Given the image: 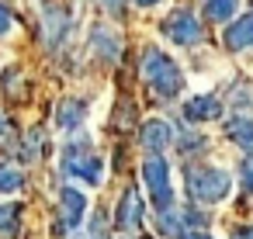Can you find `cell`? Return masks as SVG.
<instances>
[{"label":"cell","mask_w":253,"mask_h":239,"mask_svg":"<svg viewBox=\"0 0 253 239\" xmlns=\"http://www.w3.org/2000/svg\"><path fill=\"white\" fill-rule=\"evenodd\" d=\"M232 239H253V225H243V229H236V232H232Z\"/></svg>","instance_id":"22"},{"label":"cell","mask_w":253,"mask_h":239,"mask_svg":"<svg viewBox=\"0 0 253 239\" xmlns=\"http://www.w3.org/2000/svg\"><path fill=\"white\" fill-rule=\"evenodd\" d=\"M142 180H146V187H149V198H153V204L160 208V215H163V211H170V208H173L170 163H167L163 156H149V159L142 163Z\"/></svg>","instance_id":"3"},{"label":"cell","mask_w":253,"mask_h":239,"mask_svg":"<svg viewBox=\"0 0 253 239\" xmlns=\"http://www.w3.org/2000/svg\"><path fill=\"white\" fill-rule=\"evenodd\" d=\"M7 135V121H4V115H0V139Z\"/></svg>","instance_id":"25"},{"label":"cell","mask_w":253,"mask_h":239,"mask_svg":"<svg viewBox=\"0 0 253 239\" xmlns=\"http://www.w3.org/2000/svg\"><path fill=\"white\" fill-rule=\"evenodd\" d=\"M139 7H153V4H160V0H135Z\"/></svg>","instance_id":"24"},{"label":"cell","mask_w":253,"mask_h":239,"mask_svg":"<svg viewBox=\"0 0 253 239\" xmlns=\"http://www.w3.org/2000/svg\"><path fill=\"white\" fill-rule=\"evenodd\" d=\"M63 170H66V177L84 180L87 187H97V184H101V177H104V163H101L94 153H84V156H80L77 149H66Z\"/></svg>","instance_id":"4"},{"label":"cell","mask_w":253,"mask_h":239,"mask_svg":"<svg viewBox=\"0 0 253 239\" xmlns=\"http://www.w3.org/2000/svg\"><path fill=\"white\" fill-rule=\"evenodd\" d=\"M236 14V0H208L205 4V18L208 21H229Z\"/></svg>","instance_id":"17"},{"label":"cell","mask_w":253,"mask_h":239,"mask_svg":"<svg viewBox=\"0 0 253 239\" xmlns=\"http://www.w3.org/2000/svg\"><path fill=\"white\" fill-rule=\"evenodd\" d=\"M163 35L177 45H198L201 42V21L191 14V11H173L167 21H163Z\"/></svg>","instance_id":"5"},{"label":"cell","mask_w":253,"mask_h":239,"mask_svg":"<svg viewBox=\"0 0 253 239\" xmlns=\"http://www.w3.org/2000/svg\"><path fill=\"white\" fill-rule=\"evenodd\" d=\"M115 222H118V229H125V232H135V229L142 225V198H139L135 187H128V191L122 194L118 211H115Z\"/></svg>","instance_id":"8"},{"label":"cell","mask_w":253,"mask_h":239,"mask_svg":"<svg viewBox=\"0 0 253 239\" xmlns=\"http://www.w3.org/2000/svg\"><path fill=\"white\" fill-rule=\"evenodd\" d=\"M139 142H142L153 156H163V149H170V142H173V125L163 121V118H149V121L142 125V132H139Z\"/></svg>","instance_id":"7"},{"label":"cell","mask_w":253,"mask_h":239,"mask_svg":"<svg viewBox=\"0 0 253 239\" xmlns=\"http://www.w3.org/2000/svg\"><path fill=\"white\" fill-rule=\"evenodd\" d=\"M184 115H187V121H215L222 115V101L211 94H198L184 104Z\"/></svg>","instance_id":"10"},{"label":"cell","mask_w":253,"mask_h":239,"mask_svg":"<svg viewBox=\"0 0 253 239\" xmlns=\"http://www.w3.org/2000/svg\"><path fill=\"white\" fill-rule=\"evenodd\" d=\"M142 77L153 87V94L163 97V101H170V97H177L184 90V73H180V66L163 49H146V56H142Z\"/></svg>","instance_id":"2"},{"label":"cell","mask_w":253,"mask_h":239,"mask_svg":"<svg viewBox=\"0 0 253 239\" xmlns=\"http://www.w3.org/2000/svg\"><path fill=\"white\" fill-rule=\"evenodd\" d=\"M160 232H167V236H177V232H180V225H177V215H173V211H163V215H160Z\"/></svg>","instance_id":"18"},{"label":"cell","mask_w":253,"mask_h":239,"mask_svg":"<svg viewBox=\"0 0 253 239\" xmlns=\"http://www.w3.org/2000/svg\"><path fill=\"white\" fill-rule=\"evenodd\" d=\"M180 239H211L205 229H187V232H180Z\"/></svg>","instance_id":"21"},{"label":"cell","mask_w":253,"mask_h":239,"mask_svg":"<svg viewBox=\"0 0 253 239\" xmlns=\"http://www.w3.org/2000/svg\"><path fill=\"white\" fill-rule=\"evenodd\" d=\"M87 218V194L80 187H63L59 191V229L73 232Z\"/></svg>","instance_id":"6"},{"label":"cell","mask_w":253,"mask_h":239,"mask_svg":"<svg viewBox=\"0 0 253 239\" xmlns=\"http://www.w3.org/2000/svg\"><path fill=\"white\" fill-rule=\"evenodd\" d=\"M101 4H104L111 14H118V11H122V0H101Z\"/></svg>","instance_id":"23"},{"label":"cell","mask_w":253,"mask_h":239,"mask_svg":"<svg viewBox=\"0 0 253 239\" xmlns=\"http://www.w3.org/2000/svg\"><path fill=\"white\" fill-rule=\"evenodd\" d=\"M18 222H21L18 204H0V239H11L18 232Z\"/></svg>","instance_id":"15"},{"label":"cell","mask_w":253,"mask_h":239,"mask_svg":"<svg viewBox=\"0 0 253 239\" xmlns=\"http://www.w3.org/2000/svg\"><path fill=\"white\" fill-rule=\"evenodd\" d=\"M11 21H14V18H11V11H7V4H0V39L11 32Z\"/></svg>","instance_id":"19"},{"label":"cell","mask_w":253,"mask_h":239,"mask_svg":"<svg viewBox=\"0 0 253 239\" xmlns=\"http://www.w3.org/2000/svg\"><path fill=\"white\" fill-rule=\"evenodd\" d=\"M225 45L232 52H253V11L236 18L229 28H225Z\"/></svg>","instance_id":"9"},{"label":"cell","mask_w":253,"mask_h":239,"mask_svg":"<svg viewBox=\"0 0 253 239\" xmlns=\"http://www.w3.org/2000/svg\"><path fill=\"white\" fill-rule=\"evenodd\" d=\"M21 184H25L21 170H14L11 163L0 159V194H14V191H21Z\"/></svg>","instance_id":"16"},{"label":"cell","mask_w":253,"mask_h":239,"mask_svg":"<svg viewBox=\"0 0 253 239\" xmlns=\"http://www.w3.org/2000/svg\"><path fill=\"white\" fill-rule=\"evenodd\" d=\"M45 45L49 49H56V45H63V35H66V28H70V14L63 11V7H45Z\"/></svg>","instance_id":"11"},{"label":"cell","mask_w":253,"mask_h":239,"mask_svg":"<svg viewBox=\"0 0 253 239\" xmlns=\"http://www.w3.org/2000/svg\"><path fill=\"white\" fill-rule=\"evenodd\" d=\"M243 184L246 191H253V159H243Z\"/></svg>","instance_id":"20"},{"label":"cell","mask_w":253,"mask_h":239,"mask_svg":"<svg viewBox=\"0 0 253 239\" xmlns=\"http://www.w3.org/2000/svg\"><path fill=\"white\" fill-rule=\"evenodd\" d=\"M184 184L187 194L201 204H218L232 194V177L218 166H201V163H187L184 170Z\"/></svg>","instance_id":"1"},{"label":"cell","mask_w":253,"mask_h":239,"mask_svg":"<svg viewBox=\"0 0 253 239\" xmlns=\"http://www.w3.org/2000/svg\"><path fill=\"white\" fill-rule=\"evenodd\" d=\"M94 49L101 59H118V35L108 32V28H97L94 32Z\"/></svg>","instance_id":"14"},{"label":"cell","mask_w":253,"mask_h":239,"mask_svg":"<svg viewBox=\"0 0 253 239\" xmlns=\"http://www.w3.org/2000/svg\"><path fill=\"white\" fill-rule=\"evenodd\" d=\"M84 115H87V108H84L80 101H63L59 111H56V125H59L63 132H77L80 121H84Z\"/></svg>","instance_id":"12"},{"label":"cell","mask_w":253,"mask_h":239,"mask_svg":"<svg viewBox=\"0 0 253 239\" xmlns=\"http://www.w3.org/2000/svg\"><path fill=\"white\" fill-rule=\"evenodd\" d=\"M229 139H232L239 149L253 153V115H250V118H246V115L232 118V121H229Z\"/></svg>","instance_id":"13"}]
</instances>
